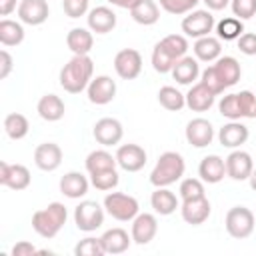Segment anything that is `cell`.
<instances>
[{"mask_svg":"<svg viewBox=\"0 0 256 256\" xmlns=\"http://www.w3.org/2000/svg\"><path fill=\"white\" fill-rule=\"evenodd\" d=\"M94 138L102 146H116L124 136V128L116 118H100L92 130Z\"/></svg>","mask_w":256,"mask_h":256,"instance_id":"9a60e30c","label":"cell"},{"mask_svg":"<svg viewBox=\"0 0 256 256\" xmlns=\"http://www.w3.org/2000/svg\"><path fill=\"white\" fill-rule=\"evenodd\" d=\"M86 92H88V100L92 104L104 106V104H110L114 100V96H116V82L110 76L100 74V76L90 80Z\"/></svg>","mask_w":256,"mask_h":256,"instance_id":"8fae6325","label":"cell"},{"mask_svg":"<svg viewBox=\"0 0 256 256\" xmlns=\"http://www.w3.org/2000/svg\"><path fill=\"white\" fill-rule=\"evenodd\" d=\"M86 170L88 174L92 172H100V170H110V168H116V156H112L108 150H92L88 156H86Z\"/></svg>","mask_w":256,"mask_h":256,"instance_id":"d590c367","label":"cell"},{"mask_svg":"<svg viewBox=\"0 0 256 256\" xmlns=\"http://www.w3.org/2000/svg\"><path fill=\"white\" fill-rule=\"evenodd\" d=\"M200 82H204L216 96L218 94H222L226 88L222 86V82H220V78H218V74H216V70H214V66H208L204 72H202V80Z\"/></svg>","mask_w":256,"mask_h":256,"instance_id":"bcb514c9","label":"cell"},{"mask_svg":"<svg viewBox=\"0 0 256 256\" xmlns=\"http://www.w3.org/2000/svg\"><path fill=\"white\" fill-rule=\"evenodd\" d=\"M30 170L24 164L0 162V184L10 190H26L30 186Z\"/></svg>","mask_w":256,"mask_h":256,"instance_id":"30bf717a","label":"cell"},{"mask_svg":"<svg viewBox=\"0 0 256 256\" xmlns=\"http://www.w3.org/2000/svg\"><path fill=\"white\" fill-rule=\"evenodd\" d=\"M248 180H250V188L256 192V170H252V174H250V178H248Z\"/></svg>","mask_w":256,"mask_h":256,"instance_id":"db71d44e","label":"cell"},{"mask_svg":"<svg viewBox=\"0 0 256 256\" xmlns=\"http://www.w3.org/2000/svg\"><path fill=\"white\" fill-rule=\"evenodd\" d=\"M210 202L206 196L202 198H194V200H182L180 204V214H182V220L186 224H192V226H200L208 220L210 216Z\"/></svg>","mask_w":256,"mask_h":256,"instance_id":"ac0fdd59","label":"cell"},{"mask_svg":"<svg viewBox=\"0 0 256 256\" xmlns=\"http://www.w3.org/2000/svg\"><path fill=\"white\" fill-rule=\"evenodd\" d=\"M218 110L228 120L254 118V112H256V94H252L250 90H242L238 94H226L218 102Z\"/></svg>","mask_w":256,"mask_h":256,"instance_id":"277c9868","label":"cell"},{"mask_svg":"<svg viewBox=\"0 0 256 256\" xmlns=\"http://www.w3.org/2000/svg\"><path fill=\"white\" fill-rule=\"evenodd\" d=\"M194 54L198 60L202 62H216L222 54V44H220V38H214V36H202V38H196L194 46H192Z\"/></svg>","mask_w":256,"mask_h":256,"instance_id":"f546056e","label":"cell"},{"mask_svg":"<svg viewBox=\"0 0 256 256\" xmlns=\"http://www.w3.org/2000/svg\"><path fill=\"white\" fill-rule=\"evenodd\" d=\"M16 10V0H0V16H8Z\"/></svg>","mask_w":256,"mask_h":256,"instance_id":"816d5d0a","label":"cell"},{"mask_svg":"<svg viewBox=\"0 0 256 256\" xmlns=\"http://www.w3.org/2000/svg\"><path fill=\"white\" fill-rule=\"evenodd\" d=\"M130 16L136 24H142V26H152L158 22L160 18V8L154 0H140L132 10H130Z\"/></svg>","mask_w":256,"mask_h":256,"instance_id":"1f68e13d","label":"cell"},{"mask_svg":"<svg viewBox=\"0 0 256 256\" xmlns=\"http://www.w3.org/2000/svg\"><path fill=\"white\" fill-rule=\"evenodd\" d=\"M10 70H12V56L8 50H0V80L8 78Z\"/></svg>","mask_w":256,"mask_h":256,"instance_id":"681fc988","label":"cell"},{"mask_svg":"<svg viewBox=\"0 0 256 256\" xmlns=\"http://www.w3.org/2000/svg\"><path fill=\"white\" fill-rule=\"evenodd\" d=\"M34 164L44 172H54L62 164V148L54 142H42L34 148Z\"/></svg>","mask_w":256,"mask_h":256,"instance_id":"d6986e66","label":"cell"},{"mask_svg":"<svg viewBox=\"0 0 256 256\" xmlns=\"http://www.w3.org/2000/svg\"><path fill=\"white\" fill-rule=\"evenodd\" d=\"M114 70L122 80H134L142 72V56L134 48H124L114 56Z\"/></svg>","mask_w":256,"mask_h":256,"instance_id":"9c48e42d","label":"cell"},{"mask_svg":"<svg viewBox=\"0 0 256 256\" xmlns=\"http://www.w3.org/2000/svg\"><path fill=\"white\" fill-rule=\"evenodd\" d=\"M74 224L82 232H94L104 224V208L94 200H82L74 208Z\"/></svg>","mask_w":256,"mask_h":256,"instance_id":"52a82bcc","label":"cell"},{"mask_svg":"<svg viewBox=\"0 0 256 256\" xmlns=\"http://www.w3.org/2000/svg\"><path fill=\"white\" fill-rule=\"evenodd\" d=\"M186 140L194 148H204L214 140V126L206 118H192L186 124Z\"/></svg>","mask_w":256,"mask_h":256,"instance_id":"e0dca14e","label":"cell"},{"mask_svg":"<svg viewBox=\"0 0 256 256\" xmlns=\"http://www.w3.org/2000/svg\"><path fill=\"white\" fill-rule=\"evenodd\" d=\"M112 6H118V8H124V10H132L140 0H108Z\"/></svg>","mask_w":256,"mask_h":256,"instance_id":"f5cc1de1","label":"cell"},{"mask_svg":"<svg viewBox=\"0 0 256 256\" xmlns=\"http://www.w3.org/2000/svg\"><path fill=\"white\" fill-rule=\"evenodd\" d=\"M178 192H180V198H182V200H194V198L206 196V194H204V184H202V180H198V178H184V180L180 182Z\"/></svg>","mask_w":256,"mask_h":256,"instance_id":"7bdbcfd3","label":"cell"},{"mask_svg":"<svg viewBox=\"0 0 256 256\" xmlns=\"http://www.w3.org/2000/svg\"><path fill=\"white\" fill-rule=\"evenodd\" d=\"M0 42L2 46H18L24 42V26L16 20H0Z\"/></svg>","mask_w":256,"mask_h":256,"instance_id":"d6a6232c","label":"cell"},{"mask_svg":"<svg viewBox=\"0 0 256 256\" xmlns=\"http://www.w3.org/2000/svg\"><path fill=\"white\" fill-rule=\"evenodd\" d=\"M150 204H152L154 212L160 214V216H170L172 212H176V208H180V202H178L176 194L170 192L168 186L156 188L150 196Z\"/></svg>","mask_w":256,"mask_h":256,"instance_id":"f1b7e54d","label":"cell"},{"mask_svg":"<svg viewBox=\"0 0 256 256\" xmlns=\"http://www.w3.org/2000/svg\"><path fill=\"white\" fill-rule=\"evenodd\" d=\"M174 64H176V58L166 50V46L162 42H156V46L152 50V68L160 74H168V72H172Z\"/></svg>","mask_w":256,"mask_h":256,"instance_id":"74e56055","label":"cell"},{"mask_svg":"<svg viewBox=\"0 0 256 256\" xmlns=\"http://www.w3.org/2000/svg\"><path fill=\"white\" fill-rule=\"evenodd\" d=\"M88 178L80 172H66L62 178H60V192L66 196V198H82L88 194Z\"/></svg>","mask_w":256,"mask_h":256,"instance_id":"d4e9b609","label":"cell"},{"mask_svg":"<svg viewBox=\"0 0 256 256\" xmlns=\"http://www.w3.org/2000/svg\"><path fill=\"white\" fill-rule=\"evenodd\" d=\"M66 46L72 50V54L76 56H88L92 46H94V36L92 30L86 28H72L66 34Z\"/></svg>","mask_w":256,"mask_h":256,"instance_id":"83f0119b","label":"cell"},{"mask_svg":"<svg viewBox=\"0 0 256 256\" xmlns=\"http://www.w3.org/2000/svg\"><path fill=\"white\" fill-rule=\"evenodd\" d=\"M158 102L162 108L170 110V112H180L186 106V96L176 90L174 86H162L158 90Z\"/></svg>","mask_w":256,"mask_h":256,"instance_id":"836d02e7","label":"cell"},{"mask_svg":"<svg viewBox=\"0 0 256 256\" xmlns=\"http://www.w3.org/2000/svg\"><path fill=\"white\" fill-rule=\"evenodd\" d=\"M88 2L90 0H62V8L66 12V16L70 18H80L84 14H88Z\"/></svg>","mask_w":256,"mask_h":256,"instance_id":"f6af8a7d","label":"cell"},{"mask_svg":"<svg viewBox=\"0 0 256 256\" xmlns=\"http://www.w3.org/2000/svg\"><path fill=\"white\" fill-rule=\"evenodd\" d=\"M100 240H102L106 254H122L130 248L132 236H128V232L124 228H110L100 236Z\"/></svg>","mask_w":256,"mask_h":256,"instance_id":"4316f807","label":"cell"},{"mask_svg":"<svg viewBox=\"0 0 256 256\" xmlns=\"http://www.w3.org/2000/svg\"><path fill=\"white\" fill-rule=\"evenodd\" d=\"M88 20V28L96 34H108L116 28V14L112 8L108 6H96L88 12L86 16Z\"/></svg>","mask_w":256,"mask_h":256,"instance_id":"ffe728a7","label":"cell"},{"mask_svg":"<svg viewBox=\"0 0 256 256\" xmlns=\"http://www.w3.org/2000/svg\"><path fill=\"white\" fill-rule=\"evenodd\" d=\"M74 254H76V256H102V254H106V252H104V246H102V240H100V238L88 236V238L80 240V242L74 246Z\"/></svg>","mask_w":256,"mask_h":256,"instance_id":"60d3db41","label":"cell"},{"mask_svg":"<svg viewBox=\"0 0 256 256\" xmlns=\"http://www.w3.org/2000/svg\"><path fill=\"white\" fill-rule=\"evenodd\" d=\"M94 74V62L90 56H72L60 70V86L70 94H80L88 88Z\"/></svg>","mask_w":256,"mask_h":256,"instance_id":"6da1fadb","label":"cell"},{"mask_svg":"<svg viewBox=\"0 0 256 256\" xmlns=\"http://www.w3.org/2000/svg\"><path fill=\"white\" fill-rule=\"evenodd\" d=\"M180 26L186 36L202 38L214 30L216 22H214V16L210 14V10H192V12H188V16H184Z\"/></svg>","mask_w":256,"mask_h":256,"instance_id":"ba28073f","label":"cell"},{"mask_svg":"<svg viewBox=\"0 0 256 256\" xmlns=\"http://www.w3.org/2000/svg\"><path fill=\"white\" fill-rule=\"evenodd\" d=\"M30 130V124H28V118L20 112H12L4 118V132L8 134V138L12 140H22Z\"/></svg>","mask_w":256,"mask_h":256,"instance_id":"e575fe53","label":"cell"},{"mask_svg":"<svg viewBox=\"0 0 256 256\" xmlns=\"http://www.w3.org/2000/svg\"><path fill=\"white\" fill-rule=\"evenodd\" d=\"M146 150L138 144H122L116 150V162L126 172H138L146 164Z\"/></svg>","mask_w":256,"mask_h":256,"instance_id":"7c38bea8","label":"cell"},{"mask_svg":"<svg viewBox=\"0 0 256 256\" xmlns=\"http://www.w3.org/2000/svg\"><path fill=\"white\" fill-rule=\"evenodd\" d=\"M248 136H250L248 126H244L240 120H230L218 132V140L224 148H240L248 140Z\"/></svg>","mask_w":256,"mask_h":256,"instance_id":"7402d4cb","label":"cell"},{"mask_svg":"<svg viewBox=\"0 0 256 256\" xmlns=\"http://www.w3.org/2000/svg\"><path fill=\"white\" fill-rule=\"evenodd\" d=\"M32 254H38V250H36V246L32 242H26V240L18 242L12 248V256H32Z\"/></svg>","mask_w":256,"mask_h":256,"instance_id":"c3c4849f","label":"cell"},{"mask_svg":"<svg viewBox=\"0 0 256 256\" xmlns=\"http://www.w3.org/2000/svg\"><path fill=\"white\" fill-rule=\"evenodd\" d=\"M238 50L246 56H256V34L254 32H244L238 38Z\"/></svg>","mask_w":256,"mask_h":256,"instance_id":"7dc6e473","label":"cell"},{"mask_svg":"<svg viewBox=\"0 0 256 256\" xmlns=\"http://www.w3.org/2000/svg\"><path fill=\"white\" fill-rule=\"evenodd\" d=\"M160 42L166 46V50H168L176 60H180V58L186 56V52H188V40H186V36H182V34H168V36H164Z\"/></svg>","mask_w":256,"mask_h":256,"instance_id":"ab89813d","label":"cell"},{"mask_svg":"<svg viewBox=\"0 0 256 256\" xmlns=\"http://www.w3.org/2000/svg\"><path fill=\"white\" fill-rule=\"evenodd\" d=\"M36 110H38V116L42 120H46V122H58V120H62V116L66 112V106H64V102H62L60 96H56V94H44L38 100Z\"/></svg>","mask_w":256,"mask_h":256,"instance_id":"484cf974","label":"cell"},{"mask_svg":"<svg viewBox=\"0 0 256 256\" xmlns=\"http://www.w3.org/2000/svg\"><path fill=\"white\" fill-rule=\"evenodd\" d=\"M202 2L206 4V8H208V10H214V12L224 10V8L230 4V0H202Z\"/></svg>","mask_w":256,"mask_h":256,"instance_id":"f907efd6","label":"cell"},{"mask_svg":"<svg viewBox=\"0 0 256 256\" xmlns=\"http://www.w3.org/2000/svg\"><path fill=\"white\" fill-rule=\"evenodd\" d=\"M254 118H256V112H254Z\"/></svg>","mask_w":256,"mask_h":256,"instance_id":"11a10c76","label":"cell"},{"mask_svg":"<svg viewBox=\"0 0 256 256\" xmlns=\"http://www.w3.org/2000/svg\"><path fill=\"white\" fill-rule=\"evenodd\" d=\"M156 232H158V220L154 214H148V212L136 214V218L132 220V230H130L132 242L144 246L154 240Z\"/></svg>","mask_w":256,"mask_h":256,"instance_id":"5bb4252c","label":"cell"},{"mask_svg":"<svg viewBox=\"0 0 256 256\" xmlns=\"http://www.w3.org/2000/svg\"><path fill=\"white\" fill-rule=\"evenodd\" d=\"M198 176H200L202 182L218 184L226 176V160L220 158L218 154L204 156L200 160V166H198Z\"/></svg>","mask_w":256,"mask_h":256,"instance_id":"44dd1931","label":"cell"},{"mask_svg":"<svg viewBox=\"0 0 256 256\" xmlns=\"http://www.w3.org/2000/svg\"><path fill=\"white\" fill-rule=\"evenodd\" d=\"M104 210L118 222H130L136 218L140 206L138 200L124 192H110L104 198Z\"/></svg>","mask_w":256,"mask_h":256,"instance_id":"5b68a950","label":"cell"},{"mask_svg":"<svg viewBox=\"0 0 256 256\" xmlns=\"http://www.w3.org/2000/svg\"><path fill=\"white\" fill-rule=\"evenodd\" d=\"M254 214L250 208L246 206H234L226 212V218H224V226H226V232L236 238V240H244L248 238L252 232H254Z\"/></svg>","mask_w":256,"mask_h":256,"instance_id":"8992f818","label":"cell"},{"mask_svg":"<svg viewBox=\"0 0 256 256\" xmlns=\"http://www.w3.org/2000/svg\"><path fill=\"white\" fill-rule=\"evenodd\" d=\"M160 2V8L168 14H174V16H182V14H188L192 12L200 0H158Z\"/></svg>","mask_w":256,"mask_h":256,"instance_id":"b9f144b4","label":"cell"},{"mask_svg":"<svg viewBox=\"0 0 256 256\" xmlns=\"http://www.w3.org/2000/svg\"><path fill=\"white\" fill-rule=\"evenodd\" d=\"M212 66H214V70H216L224 88L234 86L242 76V68H240V64L234 56H220L216 60V64H212Z\"/></svg>","mask_w":256,"mask_h":256,"instance_id":"cb8c5ba5","label":"cell"},{"mask_svg":"<svg viewBox=\"0 0 256 256\" xmlns=\"http://www.w3.org/2000/svg\"><path fill=\"white\" fill-rule=\"evenodd\" d=\"M184 170H186V162H184L182 154L168 150V152L160 154L156 166L152 168L150 184L156 186V188L170 186V184H174L176 180H180L184 176Z\"/></svg>","mask_w":256,"mask_h":256,"instance_id":"3957f363","label":"cell"},{"mask_svg":"<svg viewBox=\"0 0 256 256\" xmlns=\"http://www.w3.org/2000/svg\"><path fill=\"white\" fill-rule=\"evenodd\" d=\"M66 218H68L66 206L60 202H50L46 208L36 210L32 214V228L38 236L50 240L62 230V226L66 224Z\"/></svg>","mask_w":256,"mask_h":256,"instance_id":"7a4b0ae2","label":"cell"},{"mask_svg":"<svg viewBox=\"0 0 256 256\" xmlns=\"http://www.w3.org/2000/svg\"><path fill=\"white\" fill-rule=\"evenodd\" d=\"M50 8L46 0H20L18 4V18L28 26H40L48 20Z\"/></svg>","mask_w":256,"mask_h":256,"instance_id":"4fadbf2b","label":"cell"},{"mask_svg":"<svg viewBox=\"0 0 256 256\" xmlns=\"http://www.w3.org/2000/svg\"><path fill=\"white\" fill-rule=\"evenodd\" d=\"M254 170V162H252V156L244 150H234L228 154L226 158V176H230L232 180H248L250 174Z\"/></svg>","mask_w":256,"mask_h":256,"instance_id":"2e32d148","label":"cell"},{"mask_svg":"<svg viewBox=\"0 0 256 256\" xmlns=\"http://www.w3.org/2000/svg\"><path fill=\"white\" fill-rule=\"evenodd\" d=\"M200 74V66H198V58L192 56H182L180 60H176L174 68H172V76L178 84H192Z\"/></svg>","mask_w":256,"mask_h":256,"instance_id":"4dcf8cb0","label":"cell"},{"mask_svg":"<svg viewBox=\"0 0 256 256\" xmlns=\"http://www.w3.org/2000/svg\"><path fill=\"white\" fill-rule=\"evenodd\" d=\"M214 98L216 94L204 84V82H196L188 94H186V106L192 110V112H206L212 108L214 104Z\"/></svg>","mask_w":256,"mask_h":256,"instance_id":"603a6c76","label":"cell"},{"mask_svg":"<svg viewBox=\"0 0 256 256\" xmlns=\"http://www.w3.org/2000/svg\"><path fill=\"white\" fill-rule=\"evenodd\" d=\"M232 14L240 20H250L256 16V0H230Z\"/></svg>","mask_w":256,"mask_h":256,"instance_id":"ee69618b","label":"cell"},{"mask_svg":"<svg viewBox=\"0 0 256 256\" xmlns=\"http://www.w3.org/2000/svg\"><path fill=\"white\" fill-rule=\"evenodd\" d=\"M118 182H120V176H118L116 168L100 170V172H92V174H90V184H92L96 190H102V192H108V190L116 188Z\"/></svg>","mask_w":256,"mask_h":256,"instance_id":"f35d334b","label":"cell"},{"mask_svg":"<svg viewBox=\"0 0 256 256\" xmlns=\"http://www.w3.org/2000/svg\"><path fill=\"white\" fill-rule=\"evenodd\" d=\"M216 32H218V38L220 40H226V42L238 40L244 34V24H242L240 18L228 16V18H224V20H220L216 24Z\"/></svg>","mask_w":256,"mask_h":256,"instance_id":"8d00e7d4","label":"cell"}]
</instances>
